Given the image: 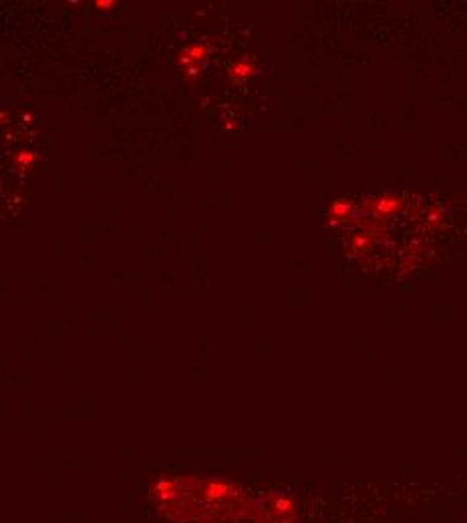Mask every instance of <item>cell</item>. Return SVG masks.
Returning <instances> with one entry per match:
<instances>
[{
	"label": "cell",
	"mask_w": 467,
	"mask_h": 523,
	"mask_svg": "<svg viewBox=\"0 0 467 523\" xmlns=\"http://www.w3.org/2000/svg\"><path fill=\"white\" fill-rule=\"evenodd\" d=\"M137 497L155 523H365L403 500L393 491H304L196 471L153 473Z\"/></svg>",
	"instance_id": "6da1fadb"
},
{
	"label": "cell",
	"mask_w": 467,
	"mask_h": 523,
	"mask_svg": "<svg viewBox=\"0 0 467 523\" xmlns=\"http://www.w3.org/2000/svg\"><path fill=\"white\" fill-rule=\"evenodd\" d=\"M211 55V47L208 43H191L184 47L178 52V63L184 65L186 69L189 67H202Z\"/></svg>",
	"instance_id": "7a4b0ae2"
},
{
	"label": "cell",
	"mask_w": 467,
	"mask_h": 523,
	"mask_svg": "<svg viewBox=\"0 0 467 523\" xmlns=\"http://www.w3.org/2000/svg\"><path fill=\"white\" fill-rule=\"evenodd\" d=\"M256 65L250 59H238V61H234L232 65L228 67V75L236 83H244V81L252 79L256 75Z\"/></svg>",
	"instance_id": "3957f363"
},
{
	"label": "cell",
	"mask_w": 467,
	"mask_h": 523,
	"mask_svg": "<svg viewBox=\"0 0 467 523\" xmlns=\"http://www.w3.org/2000/svg\"><path fill=\"white\" fill-rule=\"evenodd\" d=\"M35 157H37V155H35L32 151H19V153L15 155V159H12V161H15V166L28 167L32 161H35Z\"/></svg>",
	"instance_id": "277c9868"
},
{
	"label": "cell",
	"mask_w": 467,
	"mask_h": 523,
	"mask_svg": "<svg viewBox=\"0 0 467 523\" xmlns=\"http://www.w3.org/2000/svg\"><path fill=\"white\" fill-rule=\"evenodd\" d=\"M95 6H97L99 10H111V8L115 6V0H97Z\"/></svg>",
	"instance_id": "5b68a950"
},
{
	"label": "cell",
	"mask_w": 467,
	"mask_h": 523,
	"mask_svg": "<svg viewBox=\"0 0 467 523\" xmlns=\"http://www.w3.org/2000/svg\"><path fill=\"white\" fill-rule=\"evenodd\" d=\"M200 75V67H189V69H186V79L187 81H193L196 77Z\"/></svg>",
	"instance_id": "8992f818"
},
{
	"label": "cell",
	"mask_w": 467,
	"mask_h": 523,
	"mask_svg": "<svg viewBox=\"0 0 467 523\" xmlns=\"http://www.w3.org/2000/svg\"><path fill=\"white\" fill-rule=\"evenodd\" d=\"M67 523H93V522H89V520H83V517H69V520H67Z\"/></svg>",
	"instance_id": "52a82bcc"
},
{
	"label": "cell",
	"mask_w": 467,
	"mask_h": 523,
	"mask_svg": "<svg viewBox=\"0 0 467 523\" xmlns=\"http://www.w3.org/2000/svg\"><path fill=\"white\" fill-rule=\"evenodd\" d=\"M464 523H467V522H464Z\"/></svg>",
	"instance_id": "ba28073f"
}]
</instances>
